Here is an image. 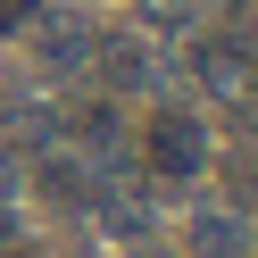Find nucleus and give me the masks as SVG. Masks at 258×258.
<instances>
[{
	"instance_id": "obj_2",
	"label": "nucleus",
	"mask_w": 258,
	"mask_h": 258,
	"mask_svg": "<svg viewBox=\"0 0 258 258\" xmlns=\"http://www.w3.org/2000/svg\"><path fill=\"white\" fill-rule=\"evenodd\" d=\"M191 67H200V84L217 92V100H233V92L250 84V42H233V34H208V42H191Z\"/></svg>"
},
{
	"instance_id": "obj_7",
	"label": "nucleus",
	"mask_w": 258,
	"mask_h": 258,
	"mask_svg": "<svg viewBox=\"0 0 258 258\" xmlns=\"http://www.w3.org/2000/svg\"><path fill=\"white\" fill-rule=\"evenodd\" d=\"M25 9H34V0H0V34H9V25H17Z\"/></svg>"
},
{
	"instance_id": "obj_1",
	"label": "nucleus",
	"mask_w": 258,
	"mask_h": 258,
	"mask_svg": "<svg viewBox=\"0 0 258 258\" xmlns=\"http://www.w3.org/2000/svg\"><path fill=\"white\" fill-rule=\"evenodd\" d=\"M150 167L167 175V183H183V175L208 167V134H200L191 108H158V117H150Z\"/></svg>"
},
{
	"instance_id": "obj_3",
	"label": "nucleus",
	"mask_w": 258,
	"mask_h": 258,
	"mask_svg": "<svg viewBox=\"0 0 258 258\" xmlns=\"http://www.w3.org/2000/svg\"><path fill=\"white\" fill-rule=\"evenodd\" d=\"M191 258H250V225L225 217V208H208V217L191 225Z\"/></svg>"
},
{
	"instance_id": "obj_8",
	"label": "nucleus",
	"mask_w": 258,
	"mask_h": 258,
	"mask_svg": "<svg viewBox=\"0 0 258 258\" xmlns=\"http://www.w3.org/2000/svg\"><path fill=\"white\" fill-rule=\"evenodd\" d=\"M0 241H9V208H0Z\"/></svg>"
},
{
	"instance_id": "obj_6",
	"label": "nucleus",
	"mask_w": 258,
	"mask_h": 258,
	"mask_svg": "<svg viewBox=\"0 0 258 258\" xmlns=\"http://www.w3.org/2000/svg\"><path fill=\"white\" fill-rule=\"evenodd\" d=\"M42 183H50V200H84V167H75V158H50Z\"/></svg>"
},
{
	"instance_id": "obj_4",
	"label": "nucleus",
	"mask_w": 258,
	"mask_h": 258,
	"mask_svg": "<svg viewBox=\"0 0 258 258\" xmlns=\"http://www.w3.org/2000/svg\"><path fill=\"white\" fill-rule=\"evenodd\" d=\"M42 58H50V67H84V25H75V17L58 25L50 17V25H42Z\"/></svg>"
},
{
	"instance_id": "obj_5",
	"label": "nucleus",
	"mask_w": 258,
	"mask_h": 258,
	"mask_svg": "<svg viewBox=\"0 0 258 258\" xmlns=\"http://www.w3.org/2000/svg\"><path fill=\"white\" fill-rule=\"evenodd\" d=\"M100 67H108V84H142V75H150V58H142L134 42H117V50H108Z\"/></svg>"
}]
</instances>
